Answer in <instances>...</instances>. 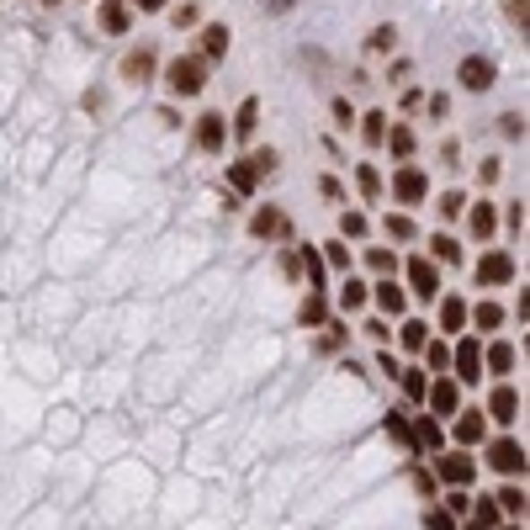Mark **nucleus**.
Segmentation results:
<instances>
[{
    "label": "nucleus",
    "instance_id": "nucleus-1",
    "mask_svg": "<svg viewBox=\"0 0 530 530\" xmlns=\"http://www.w3.org/2000/svg\"><path fill=\"white\" fill-rule=\"evenodd\" d=\"M202 85H207V59H202V54L170 59V91H176V96H196Z\"/></svg>",
    "mask_w": 530,
    "mask_h": 530
},
{
    "label": "nucleus",
    "instance_id": "nucleus-2",
    "mask_svg": "<svg viewBox=\"0 0 530 530\" xmlns=\"http://www.w3.org/2000/svg\"><path fill=\"white\" fill-rule=\"evenodd\" d=\"M435 477H440L446 488H467L472 477H477V462H472L462 446H456V451H435Z\"/></svg>",
    "mask_w": 530,
    "mask_h": 530
},
{
    "label": "nucleus",
    "instance_id": "nucleus-3",
    "mask_svg": "<svg viewBox=\"0 0 530 530\" xmlns=\"http://www.w3.org/2000/svg\"><path fill=\"white\" fill-rule=\"evenodd\" d=\"M488 467L504 472V477H526V446H520L515 435H499V440L488 446Z\"/></svg>",
    "mask_w": 530,
    "mask_h": 530
},
{
    "label": "nucleus",
    "instance_id": "nucleus-4",
    "mask_svg": "<svg viewBox=\"0 0 530 530\" xmlns=\"http://www.w3.org/2000/svg\"><path fill=\"white\" fill-rule=\"evenodd\" d=\"M424 404H430L435 419H451V413L462 409V382H456V377H435V382L424 387Z\"/></svg>",
    "mask_w": 530,
    "mask_h": 530
},
{
    "label": "nucleus",
    "instance_id": "nucleus-5",
    "mask_svg": "<svg viewBox=\"0 0 530 530\" xmlns=\"http://www.w3.org/2000/svg\"><path fill=\"white\" fill-rule=\"evenodd\" d=\"M509 282H515V260L504 249H488L477 260V287H509Z\"/></svg>",
    "mask_w": 530,
    "mask_h": 530
},
{
    "label": "nucleus",
    "instance_id": "nucleus-6",
    "mask_svg": "<svg viewBox=\"0 0 530 530\" xmlns=\"http://www.w3.org/2000/svg\"><path fill=\"white\" fill-rule=\"evenodd\" d=\"M451 377L456 382H477L482 377V345L477 340H456L451 345Z\"/></svg>",
    "mask_w": 530,
    "mask_h": 530
},
{
    "label": "nucleus",
    "instance_id": "nucleus-7",
    "mask_svg": "<svg viewBox=\"0 0 530 530\" xmlns=\"http://www.w3.org/2000/svg\"><path fill=\"white\" fill-rule=\"evenodd\" d=\"M409 287H413V297H424V302H435V297H440V271H435V260H430V255L409 260Z\"/></svg>",
    "mask_w": 530,
    "mask_h": 530
},
{
    "label": "nucleus",
    "instance_id": "nucleus-8",
    "mask_svg": "<svg viewBox=\"0 0 530 530\" xmlns=\"http://www.w3.org/2000/svg\"><path fill=\"white\" fill-rule=\"evenodd\" d=\"M451 435H456V446H462V451H472V446L488 435V419H482L477 409H456V413H451Z\"/></svg>",
    "mask_w": 530,
    "mask_h": 530
},
{
    "label": "nucleus",
    "instance_id": "nucleus-9",
    "mask_svg": "<svg viewBox=\"0 0 530 530\" xmlns=\"http://www.w3.org/2000/svg\"><path fill=\"white\" fill-rule=\"evenodd\" d=\"M456 80H462V91H493V59H482V54H467L462 69H456Z\"/></svg>",
    "mask_w": 530,
    "mask_h": 530
},
{
    "label": "nucleus",
    "instance_id": "nucleus-10",
    "mask_svg": "<svg viewBox=\"0 0 530 530\" xmlns=\"http://www.w3.org/2000/svg\"><path fill=\"white\" fill-rule=\"evenodd\" d=\"M413 446H419V456H435L440 446H446V430H440V419L435 413H413Z\"/></svg>",
    "mask_w": 530,
    "mask_h": 530
},
{
    "label": "nucleus",
    "instance_id": "nucleus-11",
    "mask_svg": "<svg viewBox=\"0 0 530 530\" xmlns=\"http://www.w3.org/2000/svg\"><path fill=\"white\" fill-rule=\"evenodd\" d=\"M223 143H229V122H223V112H207V117H196V149H207V154H223Z\"/></svg>",
    "mask_w": 530,
    "mask_h": 530
},
{
    "label": "nucleus",
    "instance_id": "nucleus-12",
    "mask_svg": "<svg viewBox=\"0 0 530 530\" xmlns=\"http://www.w3.org/2000/svg\"><path fill=\"white\" fill-rule=\"evenodd\" d=\"M488 419H499V424H515V419H520V393H515L509 382H499V387H493V398H488Z\"/></svg>",
    "mask_w": 530,
    "mask_h": 530
},
{
    "label": "nucleus",
    "instance_id": "nucleus-13",
    "mask_svg": "<svg viewBox=\"0 0 530 530\" xmlns=\"http://www.w3.org/2000/svg\"><path fill=\"white\" fill-rule=\"evenodd\" d=\"M424 191H430V180H424L419 165H404V170L393 176V196H398V202H424Z\"/></svg>",
    "mask_w": 530,
    "mask_h": 530
},
{
    "label": "nucleus",
    "instance_id": "nucleus-14",
    "mask_svg": "<svg viewBox=\"0 0 530 530\" xmlns=\"http://www.w3.org/2000/svg\"><path fill=\"white\" fill-rule=\"evenodd\" d=\"M371 297H377V308H382V313H393V318H404V308H409V292H404L393 276H382V282L371 287Z\"/></svg>",
    "mask_w": 530,
    "mask_h": 530
},
{
    "label": "nucleus",
    "instance_id": "nucleus-15",
    "mask_svg": "<svg viewBox=\"0 0 530 530\" xmlns=\"http://www.w3.org/2000/svg\"><path fill=\"white\" fill-rule=\"evenodd\" d=\"M515 361H520V355H515V345H509V340H493V345L482 351V371L509 377V371H515Z\"/></svg>",
    "mask_w": 530,
    "mask_h": 530
},
{
    "label": "nucleus",
    "instance_id": "nucleus-16",
    "mask_svg": "<svg viewBox=\"0 0 530 530\" xmlns=\"http://www.w3.org/2000/svg\"><path fill=\"white\" fill-rule=\"evenodd\" d=\"M382 430H387V440H393V446H404V451H409V456H419V446H413V424H409V413H382Z\"/></svg>",
    "mask_w": 530,
    "mask_h": 530
},
{
    "label": "nucleus",
    "instance_id": "nucleus-17",
    "mask_svg": "<svg viewBox=\"0 0 530 530\" xmlns=\"http://www.w3.org/2000/svg\"><path fill=\"white\" fill-rule=\"evenodd\" d=\"M493 504H499V515H509V520H526V488H520V482H504V488L493 493Z\"/></svg>",
    "mask_w": 530,
    "mask_h": 530
},
{
    "label": "nucleus",
    "instance_id": "nucleus-18",
    "mask_svg": "<svg viewBox=\"0 0 530 530\" xmlns=\"http://www.w3.org/2000/svg\"><path fill=\"white\" fill-rule=\"evenodd\" d=\"M297 318H302V329H318V324H329V302H324V292H318V287H313V292L302 297Z\"/></svg>",
    "mask_w": 530,
    "mask_h": 530
},
{
    "label": "nucleus",
    "instance_id": "nucleus-19",
    "mask_svg": "<svg viewBox=\"0 0 530 530\" xmlns=\"http://www.w3.org/2000/svg\"><path fill=\"white\" fill-rule=\"evenodd\" d=\"M297 271L308 276V292H313V287L324 282V271H329V265H324V255H318L313 244H302V249H297Z\"/></svg>",
    "mask_w": 530,
    "mask_h": 530
},
{
    "label": "nucleus",
    "instance_id": "nucleus-20",
    "mask_svg": "<svg viewBox=\"0 0 530 530\" xmlns=\"http://www.w3.org/2000/svg\"><path fill=\"white\" fill-rule=\"evenodd\" d=\"M249 234L255 239H271V234H287V218L276 213V207H260L255 218H249Z\"/></svg>",
    "mask_w": 530,
    "mask_h": 530
},
{
    "label": "nucleus",
    "instance_id": "nucleus-21",
    "mask_svg": "<svg viewBox=\"0 0 530 530\" xmlns=\"http://www.w3.org/2000/svg\"><path fill=\"white\" fill-rule=\"evenodd\" d=\"M440 329H446V335L467 329V302H462V297H440Z\"/></svg>",
    "mask_w": 530,
    "mask_h": 530
},
{
    "label": "nucleus",
    "instance_id": "nucleus-22",
    "mask_svg": "<svg viewBox=\"0 0 530 530\" xmlns=\"http://www.w3.org/2000/svg\"><path fill=\"white\" fill-rule=\"evenodd\" d=\"M398 387H404V398H409V404H424V387H430V377H424L419 366H398Z\"/></svg>",
    "mask_w": 530,
    "mask_h": 530
},
{
    "label": "nucleus",
    "instance_id": "nucleus-23",
    "mask_svg": "<svg viewBox=\"0 0 530 530\" xmlns=\"http://www.w3.org/2000/svg\"><path fill=\"white\" fill-rule=\"evenodd\" d=\"M467 318H472V329H477V335H488V329H499V324H504V308H499V302H477V308H467Z\"/></svg>",
    "mask_w": 530,
    "mask_h": 530
},
{
    "label": "nucleus",
    "instance_id": "nucleus-24",
    "mask_svg": "<svg viewBox=\"0 0 530 530\" xmlns=\"http://www.w3.org/2000/svg\"><path fill=\"white\" fill-rule=\"evenodd\" d=\"M122 74H127L133 85H143V80L154 74V54H149V48H138V54H127V59H122Z\"/></svg>",
    "mask_w": 530,
    "mask_h": 530
},
{
    "label": "nucleus",
    "instance_id": "nucleus-25",
    "mask_svg": "<svg viewBox=\"0 0 530 530\" xmlns=\"http://www.w3.org/2000/svg\"><path fill=\"white\" fill-rule=\"evenodd\" d=\"M229 186H234V196H249V191L260 186L255 165H249V160H234V165H229Z\"/></svg>",
    "mask_w": 530,
    "mask_h": 530
},
{
    "label": "nucleus",
    "instance_id": "nucleus-26",
    "mask_svg": "<svg viewBox=\"0 0 530 530\" xmlns=\"http://www.w3.org/2000/svg\"><path fill=\"white\" fill-rule=\"evenodd\" d=\"M229 54V27H202V59H223Z\"/></svg>",
    "mask_w": 530,
    "mask_h": 530
},
{
    "label": "nucleus",
    "instance_id": "nucleus-27",
    "mask_svg": "<svg viewBox=\"0 0 530 530\" xmlns=\"http://www.w3.org/2000/svg\"><path fill=\"white\" fill-rule=\"evenodd\" d=\"M382 143H387L398 160H409V154H413V127H404V122H398V127H387V133H382Z\"/></svg>",
    "mask_w": 530,
    "mask_h": 530
},
{
    "label": "nucleus",
    "instance_id": "nucleus-28",
    "mask_svg": "<svg viewBox=\"0 0 530 530\" xmlns=\"http://www.w3.org/2000/svg\"><path fill=\"white\" fill-rule=\"evenodd\" d=\"M366 282H355V276H345V287H340V308H345V313H361V308H366Z\"/></svg>",
    "mask_w": 530,
    "mask_h": 530
},
{
    "label": "nucleus",
    "instance_id": "nucleus-29",
    "mask_svg": "<svg viewBox=\"0 0 530 530\" xmlns=\"http://www.w3.org/2000/svg\"><path fill=\"white\" fill-rule=\"evenodd\" d=\"M430 255H435L440 265H456V260H462V244H456L451 234H435L430 239Z\"/></svg>",
    "mask_w": 530,
    "mask_h": 530
},
{
    "label": "nucleus",
    "instance_id": "nucleus-30",
    "mask_svg": "<svg viewBox=\"0 0 530 530\" xmlns=\"http://www.w3.org/2000/svg\"><path fill=\"white\" fill-rule=\"evenodd\" d=\"M467 223H472V234L477 239H488L493 234V223H499V218H493V202H477V207L467 213Z\"/></svg>",
    "mask_w": 530,
    "mask_h": 530
},
{
    "label": "nucleus",
    "instance_id": "nucleus-31",
    "mask_svg": "<svg viewBox=\"0 0 530 530\" xmlns=\"http://www.w3.org/2000/svg\"><path fill=\"white\" fill-rule=\"evenodd\" d=\"M424 366L430 371H451V345L446 340H424Z\"/></svg>",
    "mask_w": 530,
    "mask_h": 530
},
{
    "label": "nucleus",
    "instance_id": "nucleus-32",
    "mask_svg": "<svg viewBox=\"0 0 530 530\" xmlns=\"http://www.w3.org/2000/svg\"><path fill=\"white\" fill-rule=\"evenodd\" d=\"M255 122H260V101L249 96V101L239 107V117H234V127H229V133H239V138H249V133H255Z\"/></svg>",
    "mask_w": 530,
    "mask_h": 530
},
{
    "label": "nucleus",
    "instance_id": "nucleus-33",
    "mask_svg": "<svg viewBox=\"0 0 530 530\" xmlns=\"http://www.w3.org/2000/svg\"><path fill=\"white\" fill-rule=\"evenodd\" d=\"M324 335H318V351L324 355H335V351H345V340H351V329H340V324H318Z\"/></svg>",
    "mask_w": 530,
    "mask_h": 530
},
{
    "label": "nucleus",
    "instance_id": "nucleus-34",
    "mask_svg": "<svg viewBox=\"0 0 530 530\" xmlns=\"http://www.w3.org/2000/svg\"><path fill=\"white\" fill-rule=\"evenodd\" d=\"M366 265H371V271H377V276H393V271H398V255H393V249H382V244H377V249H366Z\"/></svg>",
    "mask_w": 530,
    "mask_h": 530
},
{
    "label": "nucleus",
    "instance_id": "nucleus-35",
    "mask_svg": "<svg viewBox=\"0 0 530 530\" xmlns=\"http://www.w3.org/2000/svg\"><path fill=\"white\" fill-rule=\"evenodd\" d=\"M101 27H107V32H127V5H122V0H107V5H101Z\"/></svg>",
    "mask_w": 530,
    "mask_h": 530
},
{
    "label": "nucleus",
    "instance_id": "nucleus-36",
    "mask_svg": "<svg viewBox=\"0 0 530 530\" xmlns=\"http://www.w3.org/2000/svg\"><path fill=\"white\" fill-rule=\"evenodd\" d=\"M382 133H387V117H382V112H366V117H361V138H366L371 149L382 143Z\"/></svg>",
    "mask_w": 530,
    "mask_h": 530
},
{
    "label": "nucleus",
    "instance_id": "nucleus-37",
    "mask_svg": "<svg viewBox=\"0 0 530 530\" xmlns=\"http://www.w3.org/2000/svg\"><path fill=\"white\" fill-rule=\"evenodd\" d=\"M318 255H324V265H335V271H351V249H345L340 239H329V244H324Z\"/></svg>",
    "mask_w": 530,
    "mask_h": 530
},
{
    "label": "nucleus",
    "instance_id": "nucleus-38",
    "mask_svg": "<svg viewBox=\"0 0 530 530\" xmlns=\"http://www.w3.org/2000/svg\"><path fill=\"white\" fill-rule=\"evenodd\" d=\"M382 229H387V239H413V234H419L409 213H387V223H382Z\"/></svg>",
    "mask_w": 530,
    "mask_h": 530
},
{
    "label": "nucleus",
    "instance_id": "nucleus-39",
    "mask_svg": "<svg viewBox=\"0 0 530 530\" xmlns=\"http://www.w3.org/2000/svg\"><path fill=\"white\" fill-rule=\"evenodd\" d=\"M355 186H361V196H382V176L371 165H355Z\"/></svg>",
    "mask_w": 530,
    "mask_h": 530
},
{
    "label": "nucleus",
    "instance_id": "nucleus-40",
    "mask_svg": "<svg viewBox=\"0 0 530 530\" xmlns=\"http://www.w3.org/2000/svg\"><path fill=\"white\" fill-rule=\"evenodd\" d=\"M424 329H430V324H419V318H409V324H404V335H398V340H404V351H424V340H430Z\"/></svg>",
    "mask_w": 530,
    "mask_h": 530
},
{
    "label": "nucleus",
    "instance_id": "nucleus-41",
    "mask_svg": "<svg viewBox=\"0 0 530 530\" xmlns=\"http://www.w3.org/2000/svg\"><path fill=\"white\" fill-rule=\"evenodd\" d=\"M467 515H472V520H477V526H488V530H493V526H499V520H504L493 499H477V509H467Z\"/></svg>",
    "mask_w": 530,
    "mask_h": 530
},
{
    "label": "nucleus",
    "instance_id": "nucleus-42",
    "mask_svg": "<svg viewBox=\"0 0 530 530\" xmlns=\"http://www.w3.org/2000/svg\"><path fill=\"white\" fill-rule=\"evenodd\" d=\"M340 239H366V213H340Z\"/></svg>",
    "mask_w": 530,
    "mask_h": 530
},
{
    "label": "nucleus",
    "instance_id": "nucleus-43",
    "mask_svg": "<svg viewBox=\"0 0 530 530\" xmlns=\"http://www.w3.org/2000/svg\"><path fill=\"white\" fill-rule=\"evenodd\" d=\"M467 509H472L467 488H451V493H446V515H462V520H467Z\"/></svg>",
    "mask_w": 530,
    "mask_h": 530
},
{
    "label": "nucleus",
    "instance_id": "nucleus-44",
    "mask_svg": "<svg viewBox=\"0 0 530 530\" xmlns=\"http://www.w3.org/2000/svg\"><path fill=\"white\" fill-rule=\"evenodd\" d=\"M249 165H255V176H271V170H276V149H255Z\"/></svg>",
    "mask_w": 530,
    "mask_h": 530
},
{
    "label": "nucleus",
    "instance_id": "nucleus-45",
    "mask_svg": "<svg viewBox=\"0 0 530 530\" xmlns=\"http://www.w3.org/2000/svg\"><path fill=\"white\" fill-rule=\"evenodd\" d=\"M393 43H398V27H377V32H371V48H377V54H387Z\"/></svg>",
    "mask_w": 530,
    "mask_h": 530
},
{
    "label": "nucleus",
    "instance_id": "nucleus-46",
    "mask_svg": "<svg viewBox=\"0 0 530 530\" xmlns=\"http://www.w3.org/2000/svg\"><path fill=\"white\" fill-rule=\"evenodd\" d=\"M424 530H456V515H446V509H430V515H424Z\"/></svg>",
    "mask_w": 530,
    "mask_h": 530
},
{
    "label": "nucleus",
    "instance_id": "nucleus-47",
    "mask_svg": "<svg viewBox=\"0 0 530 530\" xmlns=\"http://www.w3.org/2000/svg\"><path fill=\"white\" fill-rule=\"evenodd\" d=\"M504 5H509V16H515V27L526 32V27H530V0H504Z\"/></svg>",
    "mask_w": 530,
    "mask_h": 530
},
{
    "label": "nucleus",
    "instance_id": "nucleus-48",
    "mask_svg": "<svg viewBox=\"0 0 530 530\" xmlns=\"http://www.w3.org/2000/svg\"><path fill=\"white\" fill-rule=\"evenodd\" d=\"M462 207H467V196H462V191H446V196H440V213H446V218H456Z\"/></svg>",
    "mask_w": 530,
    "mask_h": 530
},
{
    "label": "nucleus",
    "instance_id": "nucleus-49",
    "mask_svg": "<svg viewBox=\"0 0 530 530\" xmlns=\"http://www.w3.org/2000/svg\"><path fill=\"white\" fill-rule=\"evenodd\" d=\"M318 191H324L329 202H345V186H340V180H335V176H324V180H318Z\"/></svg>",
    "mask_w": 530,
    "mask_h": 530
},
{
    "label": "nucleus",
    "instance_id": "nucleus-50",
    "mask_svg": "<svg viewBox=\"0 0 530 530\" xmlns=\"http://www.w3.org/2000/svg\"><path fill=\"white\" fill-rule=\"evenodd\" d=\"M413 488H419V493H430V499H435V472L413 467Z\"/></svg>",
    "mask_w": 530,
    "mask_h": 530
},
{
    "label": "nucleus",
    "instance_id": "nucleus-51",
    "mask_svg": "<svg viewBox=\"0 0 530 530\" xmlns=\"http://www.w3.org/2000/svg\"><path fill=\"white\" fill-rule=\"evenodd\" d=\"M509 138H526V117H515V112H504V122H499Z\"/></svg>",
    "mask_w": 530,
    "mask_h": 530
},
{
    "label": "nucleus",
    "instance_id": "nucleus-52",
    "mask_svg": "<svg viewBox=\"0 0 530 530\" xmlns=\"http://www.w3.org/2000/svg\"><path fill=\"white\" fill-rule=\"evenodd\" d=\"M335 122H340V127H351V122H355V112H351V101H345V96L335 101Z\"/></svg>",
    "mask_w": 530,
    "mask_h": 530
},
{
    "label": "nucleus",
    "instance_id": "nucleus-53",
    "mask_svg": "<svg viewBox=\"0 0 530 530\" xmlns=\"http://www.w3.org/2000/svg\"><path fill=\"white\" fill-rule=\"evenodd\" d=\"M509 229H515V234H526V202H515V207H509Z\"/></svg>",
    "mask_w": 530,
    "mask_h": 530
},
{
    "label": "nucleus",
    "instance_id": "nucleus-54",
    "mask_svg": "<svg viewBox=\"0 0 530 530\" xmlns=\"http://www.w3.org/2000/svg\"><path fill=\"white\" fill-rule=\"evenodd\" d=\"M377 366H382V371H387V377H398V361H393V351H387V345H382V351H377Z\"/></svg>",
    "mask_w": 530,
    "mask_h": 530
},
{
    "label": "nucleus",
    "instance_id": "nucleus-55",
    "mask_svg": "<svg viewBox=\"0 0 530 530\" xmlns=\"http://www.w3.org/2000/svg\"><path fill=\"white\" fill-rule=\"evenodd\" d=\"M366 335H371L377 345H387V324H382V318H371V324H366Z\"/></svg>",
    "mask_w": 530,
    "mask_h": 530
},
{
    "label": "nucleus",
    "instance_id": "nucleus-56",
    "mask_svg": "<svg viewBox=\"0 0 530 530\" xmlns=\"http://www.w3.org/2000/svg\"><path fill=\"white\" fill-rule=\"evenodd\" d=\"M133 5H138V11H160L165 0H133Z\"/></svg>",
    "mask_w": 530,
    "mask_h": 530
},
{
    "label": "nucleus",
    "instance_id": "nucleus-57",
    "mask_svg": "<svg viewBox=\"0 0 530 530\" xmlns=\"http://www.w3.org/2000/svg\"><path fill=\"white\" fill-rule=\"evenodd\" d=\"M493 530H526V520H509V526H504V520H499V526Z\"/></svg>",
    "mask_w": 530,
    "mask_h": 530
},
{
    "label": "nucleus",
    "instance_id": "nucleus-58",
    "mask_svg": "<svg viewBox=\"0 0 530 530\" xmlns=\"http://www.w3.org/2000/svg\"><path fill=\"white\" fill-rule=\"evenodd\" d=\"M456 530H488V526H477V520H472V515H467V526H456Z\"/></svg>",
    "mask_w": 530,
    "mask_h": 530
}]
</instances>
